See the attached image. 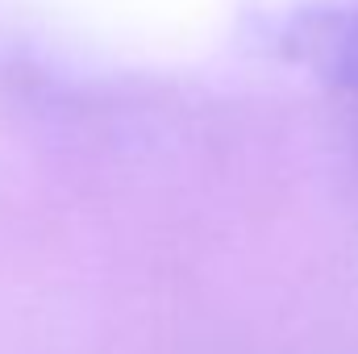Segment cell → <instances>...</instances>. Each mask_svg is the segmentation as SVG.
Masks as SVG:
<instances>
[{
    "instance_id": "6da1fadb",
    "label": "cell",
    "mask_w": 358,
    "mask_h": 354,
    "mask_svg": "<svg viewBox=\"0 0 358 354\" xmlns=\"http://www.w3.org/2000/svg\"><path fill=\"white\" fill-rule=\"evenodd\" d=\"M321 50H325V59H329L334 76H338L346 88L358 92V8H355V13H346L342 21H334V25H329V34H325Z\"/></svg>"
}]
</instances>
